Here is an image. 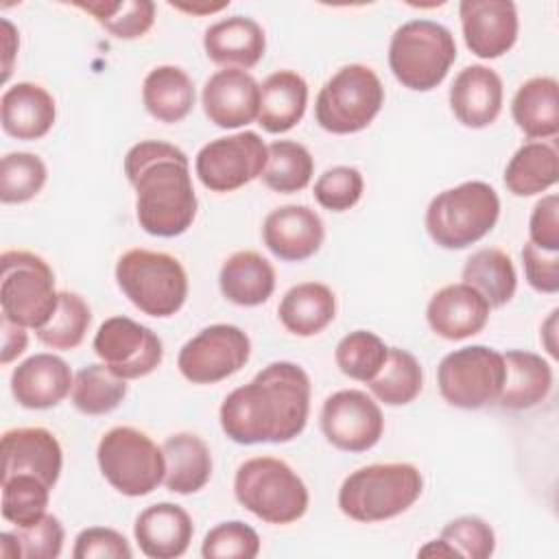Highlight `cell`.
Here are the masks:
<instances>
[{"label":"cell","instance_id":"8992f818","mask_svg":"<svg viewBox=\"0 0 559 559\" xmlns=\"http://www.w3.org/2000/svg\"><path fill=\"white\" fill-rule=\"evenodd\" d=\"M116 284L140 312L155 319L173 317L188 297L186 269L166 251H124L116 262Z\"/></svg>","mask_w":559,"mask_h":559},{"label":"cell","instance_id":"4dcf8cb0","mask_svg":"<svg viewBox=\"0 0 559 559\" xmlns=\"http://www.w3.org/2000/svg\"><path fill=\"white\" fill-rule=\"evenodd\" d=\"M277 317L290 334L314 336L334 321L336 295L321 282H301L284 293Z\"/></svg>","mask_w":559,"mask_h":559},{"label":"cell","instance_id":"484cf974","mask_svg":"<svg viewBox=\"0 0 559 559\" xmlns=\"http://www.w3.org/2000/svg\"><path fill=\"white\" fill-rule=\"evenodd\" d=\"M502 358L504 384L496 404L504 411H526L544 402L552 389L550 362L526 349H509Z\"/></svg>","mask_w":559,"mask_h":559},{"label":"cell","instance_id":"1f68e13d","mask_svg":"<svg viewBox=\"0 0 559 559\" xmlns=\"http://www.w3.org/2000/svg\"><path fill=\"white\" fill-rule=\"evenodd\" d=\"M194 83L177 66H157L142 81L144 109L159 122L183 120L194 107Z\"/></svg>","mask_w":559,"mask_h":559},{"label":"cell","instance_id":"74e56055","mask_svg":"<svg viewBox=\"0 0 559 559\" xmlns=\"http://www.w3.org/2000/svg\"><path fill=\"white\" fill-rule=\"evenodd\" d=\"M74 7L90 13L118 39H138L146 35L155 22V4L151 0H90L74 2Z\"/></svg>","mask_w":559,"mask_h":559},{"label":"cell","instance_id":"7402d4cb","mask_svg":"<svg viewBox=\"0 0 559 559\" xmlns=\"http://www.w3.org/2000/svg\"><path fill=\"white\" fill-rule=\"evenodd\" d=\"M502 79L487 66L463 68L450 87V109L454 118L469 129H485L502 111Z\"/></svg>","mask_w":559,"mask_h":559},{"label":"cell","instance_id":"f35d334b","mask_svg":"<svg viewBox=\"0 0 559 559\" xmlns=\"http://www.w3.org/2000/svg\"><path fill=\"white\" fill-rule=\"evenodd\" d=\"M92 323V310L76 293L61 290L59 304L46 325L35 330L37 338L52 349H74L83 343Z\"/></svg>","mask_w":559,"mask_h":559},{"label":"cell","instance_id":"ac0fdd59","mask_svg":"<svg viewBox=\"0 0 559 559\" xmlns=\"http://www.w3.org/2000/svg\"><path fill=\"white\" fill-rule=\"evenodd\" d=\"M325 238L321 216L308 205H282L266 214L262 240L266 249L284 262H304L312 258Z\"/></svg>","mask_w":559,"mask_h":559},{"label":"cell","instance_id":"836d02e7","mask_svg":"<svg viewBox=\"0 0 559 559\" xmlns=\"http://www.w3.org/2000/svg\"><path fill=\"white\" fill-rule=\"evenodd\" d=\"M463 282L476 288L489 308H500L511 301L518 288V273L507 251L485 247L474 251L463 264Z\"/></svg>","mask_w":559,"mask_h":559},{"label":"cell","instance_id":"bcb514c9","mask_svg":"<svg viewBox=\"0 0 559 559\" xmlns=\"http://www.w3.org/2000/svg\"><path fill=\"white\" fill-rule=\"evenodd\" d=\"M15 535L22 548V559H57L66 537L61 522L50 513L31 526L17 528Z\"/></svg>","mask_w":559,"mask_h":559},{"label":"cell","instance_id":"ee69618b","mask_svg":"<svg viewBox=\"0 0 559 559\" xmlns=\"http://www.w3.org/2000/svg\"><path fill=\"white\" fill-rule=\"evenodd\" d=\"M441 539L467 559H489L496 550L493 528L478 515H461L441 528Z\"/></svg>","mask_w":559,"mask_h":559},{"label":"cell","instance_id":"ffe728a7","mask_svg":"<svg viewBox=\"0 0 559 559\" xmlns=\"http://www.w3.org/2000/svg\"><path fill=\"white\" fill-rule=\"evenodd\" d=\"M489 304L465 282L439 288L428 306L426 321L430 330L445 341H463L478 334L489 321Z\"/></svg>","mask_w":559,"mask_h":559},{"label":"cell","instance_id":"cb8c5ba5","mask_svg":"<svg viewBox=\"0 0 559 559\" xmlns=\"http://www.w3.org/2000/svg\"><path fill=\"white\" fill-rule=\"evenodd\" d=\"M203 50L210 61L223 68L247 70L258 66L264 57L266 37L253 17L231 15L207 26L203 35Z\"/></svg>","mask_w":559,"mask_h":559},{"label":"cell","instance_id":"30bf717a","mask_svg":"<svg viewBox=\"0 0 559 559\" xmlns=\"http://www.w3.org/2000/svg\"><path fill=\"white\" fill-rule=\"evenodd\" d=\"M105 480L122 496L140 498L164 483L166 461L162 448L133 426L109 428L96 448Z\"/></svg>","mask_w":559,"mask_h":559},{"label":"cell","instance_id":"7dc6e473","mask_svg":"<svg viewBox=\"0 0 559 559\" xmlns=\"http://www.w3.org/2000/svg\"><path fill=\"white\" fill-rule=\"evenodd\" d=\"M74 559H131L133 550L122 533L109 526L83 528L72 548Z\"/></svg>","mask_w":559,"mask_h":559},{"label":"cell","instance_id":"d4e9b609","mask_svg":"<svg viewBox=\"0 0 559 559\" xmlns=\"http://www.w3.org/2000/svg\"><path fill=\"white\" fill-rule=\"evenodd\" d=\"M57 118L55 98L37 83L20 81L4 90L0 98V122L7 135L15 140L44 138Z\"/></svg>","mask_w":559,"mask_h":559},{"label":"cell","instance_id":"9a60e30c","mask_svg":"<svg viewBox=\"0 0 559 559\" xmlns=\"http://www.w3.org/2000/svg\"><path fill=\"white\" fill-rule=\"evenodd\" d=\"M321 430L336 450L367 452L380 441L384 417L371 395L358 389H343L325 397Z\"/></svg>","mask_w":559,"mask_h":559},{"label":"cell","instance_id":"f907efd6","mask_svg":"<svg viewBox=\"0 0 559 559\" xmlns=\"http://www.w3.org/2000/svg\"><path fill=\"white\" fill-rule=\"evenodd\" d=\"M2 349H0V362L9 365L11 360H15L28 345V334L26 328L11 323L9 319L2 317Z\"/></svg>","mask_w":559,"mask_h":559},{"label":"cell","instance_id":"52a82bcc","mask_svg":"<svg viewBox=\"0 0 559 559\" xmlns=\"http://www.w3.org/2000/svg\"><path fill=\"white\" fill-rule=\"evenodd\" d=\"M454 59V35L439 22L411 20L391 35L389 68L413 92H428L441 85Z\"/></svg>","mask_w":559,"mask_h":559},{"label":"cell","instance_id":"5bb4252c","mask_svg":"<svg viewBox=\"0 0 559 559\" xmlns=\"http://www.w3.org/2000/svg\"><path fill=\"white\" fill-rule=\"evenodd\" d=\"M94 352L116 376L124 380L153 373L164 358L159 336L151 328L122 314L109 317L98 325Z\"/></svg>","mask_w":559,"mask_h":559},{"label":"cell","instance_id":"816d5d0a","mask_svg":"<svg viewBox=\"0 0 559 559\" xmlns=\"http://www.w3.org/2000/svg\"><path fill=\"white\" fill-rule=\"evenodd\" d=\"M2 39H4V74H2V81L9 79L11 74V61H13V55L17 50V35H15V28L9 20H2Z\"/></svg>","mask_w":559,"mask_h":559},{"label":"cell","instance_id":"ab89813d","mask_svg":"<svg viewBox=\"0 0 559 559\" xmlns=\"http://www.w3.org/2000/svg\"><path fill=\"white\" fill-rule=\"evenodd\" d=\"M50 487L35 476L15 474L2 478V518L15 528L31 526L46 515Z\"/></svg>","mask_w":559,"mask_h":559},{"label":"cell","instance_id":"c3c4849f","mask_svg":"<svg viewBox=\"0 0 559 559\" xmlns=\"http://www.w3.org/2000/svg\"><path fill=\"white\" fill-rule=\"evenodd\" d=\"M522 264L531 288L546 295L559 290V251H546L526 242L522 247Z\"/></svg>","mask_w":559,"mask_h":559},{"label":"cell","instance_id":"db71d44e","mask_svg":"<svg viewBox=\"0 0 559 559\" xmlns=\"http://www.w3.org/2000/svg\"><path fill=\"white\" fill-rule=\"evenodd\" d=\"M0 555L7 559H22V548L17 542V535L11 531H4L0 535Z\"/></svg>","mask_w":559,"mask_h":559},{"label":"cell","instance_id":"9f6ffc18","mask_svg":"<svg viewBox=\"0 0 559 559\" xmlns=\"http://www.w3.org/2000/svg\"><path fill=\"white\" fill-rule=\"evenodd\" d=\"M229 2H218V4H181V2H170L173 9H179V11H186V13H197V15H205V13H214V11H221L225 9Z\"/></svg>","mask_w":559,"mask_h":559},{"label":"cell","instance_id":"d6a6232c","mask_svg":"<svg viewBox=\"0 0 559 559\" xmlns=\"http://www.w3.org/2000/svg\"><path fill=\"white\" fill-rule=\"evenodd\" d=\"M559 179V157L552 144L533 140L522 144L504 168V186L515 197H533L552 188Z\"/></svg>","mask_w":559,"mask_h":559},{"label":"cell","instance_id":"7a4b0ae2","mask_svg":"<svg viewBox=\"0 0 559 559\" xmlns=\"http://www.w3.org/2000/svg\"><path fill=\"white\" fill-rule=\"evenodd\" d=\"M124 175L135 190V216L140 227L159 238L188 231L197 216L188 155L162 140L133 144L124 155Z\"/></svg>","mask_w":559,"mask_h":559},{"label":"cell","instance_id":"11a10c76","mask_svg":"<svg viewBox=\"0 0 559 559\" xmlns=\"http://www.w3.org/2000/svg\"><path fill=\"white\" fill-rule=\"evenodd\" d=\"M417 555H421V557H456V552L441 537L421 546Z\"/></svg>","mask_w":559,"mask_h":559},{"label":"cell","instance_id":"e0dca14e","mask_svg":"<svg viewBox=\"0 0 559 559\" xmlns=\"http://www.w3.org/2000/svg\"><path fill=\"white\" fill-rule=\"evenodd\" d=\"M201 105L216 127L238 129L258 120L260 85L247 70L223 68L205 81Z\"/></svg>","mask_w":559,"mask_h":559},{"label":"cell","instance_id":"f1b7e54d","mask_svg":"<svg viewBox=\"0 0 559 559\" xmlns=\"http://www.w3.org/2000/svg\"><path fill=\"white\" fill-rule=\"evenodd\" d=\"M166 474L164 485L173 493H197L212 476V452L194 432H175L162 443Z\"/></svg>","mask_w":559,"mask_h":559},{"label":"cell","instance_id":"4fadbf2b","mask_svg":"<svg viewBox=\"0 0 559 559\" xmlns=\"http://www.w3.org/2000/svg\"><path fill=\"white\" fill-rule=\"evenodd\" d=\"M249 356L251 341L247 332L231 323H214L183 343L177 367L192 384H214L238 373Z\"/></svg>","mask_w":559,"mask_h":559},{"label":"cell","instance_id":"7bdbcfd3","mask_svg":"<svg viewBox=\"0 0 559 559\" xmlns=\"http://www.w3.org/2000/svg\"><path fill=\"white\" fill-rule=\"evenodd\" d=\"M260 552L258 533L240 522L229 520L210 528L201 544V555L205 559H253Z\"/></svg>","mask_w":559,"mask_h":559},{"label":"cell","instance_id":"f546056e","mask_svg":"<svg viewBox=\"0 0 559 559\" xmlns=\"http://www.w3.org/2000/svg\"><path fill=\"white\" fill-rule=\"evenodd\" d=\"M511 116L518 129L531 140H546L559 133V83L552 76L524 81L513 100Z\"/></svg>","mask_w":559,"mask_h":559},{"label":"cell","instance_id":"3957f363","mask_svg":"<svg viewBox=\"0 0 559 559\" xmlns=\"http://www.w3.org/2000/svg\"><path fill=\"white\" fill-rule=\"evenodd\" d=\"M424 491L413 463H371L354 469L338 489V509L356 522H384L411 509Z\"/></svg>","mask_w":559,"mask_h":559},{"label":"cell","instance_id":"d6986e66","mask_svg":"<svg viewBox=\"0 0 559 559\" xmlns=\"http://www.w3.org/2000/svg\"><path fill=\"white\" fill-rule=\"evenodd\" d=\"M61 467L63 452L50 430L41 426H26L2 435V478L28 474L52 489L59 480Z\"/></svg>","mask_w":559,"mask_h":559},{"label":"cell","instance_id":"603a6c76","mask_svg":"<svg viewBox=\"0 0 559 559\" xmlns=\"http://www.w3.org/2000/svg\"><path fill=\"white\" fill-rule=\"evenodd\" d=\"M194 535L192 518L175 502H157L146 507L133 524V537L142 555L151 559L181 557Z\"/></svg>","mask_w":559,"mask_h":559},{"label":"cell","instance_id":"2e32d148","mask_svg":"<svg viewBox=\"0 0 559 559\" xmlns=\"http://www.w3.org/2000/svg\"><path fill=\"white\" fill-rule=\"evenodd\" d=\"M459 17L465 46L478 59H498L518 41L520 20L511 0H463Z\"/></svg>","mask_w":559,"mask_h":559},{"label":"cell","instance_id":"ba28073f","mask_svg":"<svg viewBox=\"0 0 559 559\" xmlns=\"http://www.w3.org/2000/svg\"><path fill=\"white\" fill-rule=\"evenodd\" d=\"M0 308L2 317L22 328L39 330L59 304L50 264L24 249H7L0 255Z\"/></svg>","mask_w":559,"mask_h":559},{"label":"cell","instance_id":"60d3db41","mask_svg":"<svg viewBox=\"0 0 559 559\" xmlns=\"http://www.w3.org/2000/svg\"><path fill=\"white\" fill-rule=\"evenodd\" d=\"M386 352L389 347L378 334L369 330H354L338 341L334 349V360L341 373H345L347 378L369 382L384 365Z\"/></svg>","mask_w":559,"mask_h":559},{"label":"cell","instance_id":"44dd1931","mask_svg":"<svg viewBox=\"0 0 559 559\" xmlns=\"http://www.w3.org/2000/svg\"><path fill=\"white\" fill-rule=\"evenodd\" d=\"M74 376L68 362L55 354H33L11 373L15 402L31 411L52 408L72 393Z\"/></svg>","mask_w":559,"mask_h":559},{"label":"cell","instance_id":"6da1fadb","mask_svg":"<svg viewBox=\"0 0 559 559\" xmlns=\"http://www.w3.org/2000/svg\"><path fill=\"white\" fill-rule=\"evenodd\" d=\"M310 415V378L288 360L260 369L234 389L218 408L223 432L240 445L286 443L299 437Z\"/></svg>","mask_w":559,"mask_h":559},{"label":"cell","instance_id":"9c48e42d","mask_svg":"<svg viewBox=\"0 0 559 559\" xmlns=\"http://www.w3.org/2000/svg\"><path fill=\"white\" fill-rule=\"evenodd\" d=\"M384 105L380 76L362 63H349L336 70L319 90L314 118L321 129L336 135H349L367 129Z\"/></svg>","mask_w":559,"mask_h":559},{"label":"cell","instance_id":"4316f807","mask_svg":"<svg viewBox=\"0 0 559 559\" xmlns=\"http://www.w3.org/2000/svg\"><path fill=\"white\" fill-rule=\"evenodd\" d=\"M308 83L293 70H277L260 85L258 124L269 133H286L306 114Z\"/></svg>","mask_w":559,"mask_h":559},{"label":"cell","instance_id":"f6af8a7d","mask_svg":"<svg viewBox=\"0 0 559 559\" xmlns=\"http://www.w3.org/2000/svg\"><path fill=\"white\" fill-rule=\"evenodd\" d=\"M362 175L354 166H332L314 181V199L330 212H345L362 197Z\"/></svg>","mask_w":559,"mask_h":559},{"label":"cell","instance_id":"8d00e7d4","mask_svg":"<svg viewBox=\"0 0 559 559\" xmlns=\"http://www.w3.org/2000/svg\"><path fill=\"white\" fill-rule=\"evenodd\" d=\"M72 404L83 415H107L127 397V380L116 376L105 362L87 365L74 376Z\"/></svg>","mask_w":559,"mask_h":559},{"label":"cell","instance_id":"7c38bea8","mask_svg":"<svg viewBox=\"0 0 559 559\" xmlns=\"http://www.w3.org/2000/svg\"><path fill=\"white\" fill-rule=\"evenodd\" d=\"M266 157L264 140L255 131H240L203 144L194 157V173L207 190L234 192L262 175Z\"/></svg>","mask_w":559,"mask_h":559},{"label":"cell","instance_id":"681fc988","mask_svg":"<svg viewBox=\"0 0 559 559\" xmlns=\"http://www.w3.org/2000/svg\"><path fill=\"white\" fill-rule=\"evenodd\" d=\"M528 242L546 251H559V197H542L528 218Z\"/></svg>","mask_w":559,"mask_h":559},{"label":"cell","instance_id":"83f0119b","mask_svg":"<svg viewBox=\"0 0 559 559\" xmlns=\"http://www.w3.org/2000/svg\"><path fill=\"white\" fill-rule=\"evenodd\" d=\"M218 288L223 297L236 306H260L275 290V269L258 251H236L218 271Z\"/></svg>","mask_w":559,"mask_h":559},{"label":"cell","instance_id":"277c9868","mask_svg":"<svg viewBox=\"0 0 559 559\" xmlns=\"http://www.w3.org/2000/svg\"><path fill=\"white\" fill-rule=\"evenodd\" d=\"M234 496L240 507L269 524H293L310 504L306 483L275 456H253L240 463L234 476Z\"/></svg>","mask_w":559,"mask_h":559},{"label":"cell","instance_id":"b9f144b4","mask_svg":"<svg viewBox=\"0 0 559 559\" xmlns=\"http://www.w3.org/2000/svg\"><path fill=\"white\" fill-rule=\"evenodd\" d=\"M48 170L35 153H7L0 162V201L26 203L37 197L46 183Z\"/></svg>","mask_w":559,"mask_h":559},{"label":"cell","instance_id":"8fae6325","mask_svg":"<svg viewBox=\"0 0 559 559\" xmlns=\"http://www.w3.org/2000/svg\"><path fill=\"white\" fill-rule=\"evenodd\" d=\"M504 384V358L487 345H467L445 354L437 367L441 397L463 411L496 404Z\"/></svg>","mask_w":559,"mask_h":559},{"label":"cell","instance_id":"e575fe53","mask_svg":"<svg viewBox=\"0 0 559 559\" xmlns=\"http://www.w3.org/2000/svg\"><path fill=\"white\" fill-rule=\"evenodd\" d=\"M376 400L386 406L411 404L424 386V371L419 360L400 347H389L380 371L367 382Z\"/></svg>","mask_w":559,"mask_h":559},{"label":"cell","instance_id":"d590c367","mask_svg":"<svg viewBox=\"0 0 559 559\" xmlns=\"http://www.w3.org/2000/svg\"><path fill=\"white\" fill-rule=\"evenodd\" d=\"M269 157L260 175L262 183L280 194H293L304 190L314 173V159L310 151L293 140H275L266 146Z\"/></svg>","mask_w":559,"mask_h":559},{"label":"cell","instance_id":"f5cc1de1","mask_svg":"<svg viewBox=\"0 0 559 559\" xmlns=\"http://www.w3.org/2000/svg\"><path fill=\"white\" fill-rule=\"evenodd\" d=\"M557 314H559V310L555 308V310L548 314V319L542 323V341H544V345H546V349H548V354H550L552 358L559 356V352H557V341H555Z\"/></svg>","mask_w":559,"mask_h":559},{"label":"cell","instance_id":"5b68a950","mask_svg":"<svg viewBox=\"0 0 559 559\" xmlns=\"http://www.w3.org/2000/svg\"><path fill=\"white\" fill-rule=\"evenodd\" d=\"M500 197L485 181H463L432 197L426 231L443 249H465L483 240L498 223Z\"/></svg>","mask_w":559,"mask_h":559}]
</instances>
